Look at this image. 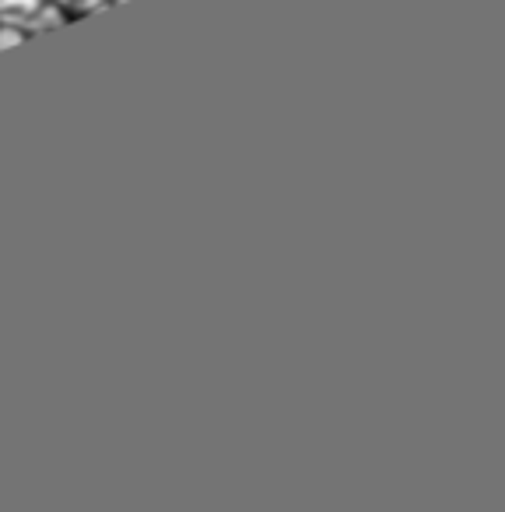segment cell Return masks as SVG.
<instances>
[{"label":"cell","mask_w":505,"mask_h":512,"mask_svg":"<svg viewBox=\"0 0 505 512\" xmlns=\"http://www.w3.org/2000/svg\"><path fill=\"white\" fill-rule=\"evenodd\" d=\"M39 4H43V0H0V18H4V22L25 25L36 15Z\"/></svg>","instance_id":"cell-1"},{"label":"cell","mask_w":505,"mask_h":512,"mask_svg":"<svg viewBox=\"0 0 505 512\" xmlns=\"http://www.w3.org/2000/svg\"><path fill=\"white\" fill-rule=\"evenodd\" d=\"M25 39V25L15 22H4L0 25V50H8V46H18Z\"/></svg>","instance_id":"cell-2"},{"label":"cell","mask_w":505,"mask_h":512,"mask_svg":"<svg viewBox=\"0 0 505 512\" xmlns=\"http://www.w3.org/2000/svg\"><path fill=\"white\" fill-rule=\"evenodd\" d=\"M64 4H78V8H95L99 0H64Z\"/></svg>","instance_id":"cell-3"}]
</instances>
